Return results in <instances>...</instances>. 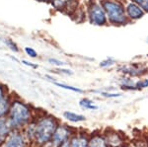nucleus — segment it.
<instances>
[{"label":"nucleus","instance_id":"1","mask_svg":"<svg viewBox=\"0 0 148 147\" xmlns=\"http://www.w3.org/2000/svg\"><path fill=\"white\" fill-rule=\"evenodd\" d=\"M57 126L58 124L56 118L44 116L37 120H32L24 129V133L30 142H35L39 146H45L51 141Z\"/></svg>","mask_w":148,"mask_h":147},{"label":"nucleus","instance_id":"2","mask_svg":"<svg viewBox=\"0 0 148 147\" xmlns=\"http://www.w3.org/2000/svg\"><path fill=\"white\" fill-rule=\"evenodd\" d=\"M13 130H23L33 120L32 107L19 98H12L6 116Z\"/></svg>","mask_w":148,"mask_h":147},{"label":"nucleus","instance_id":"3","mask_svg":"<svg viewBox=\"0 0 148 147\" xmlns=\"http://www.w3.org/2000/svg\"><path fill=\"white\" fill-rule=\"evenodd\" d=\"M106 12L108 23L113 26H125L130 22L125 14V3L121 0H100Z\"/></svg>","mask_w":148,"mask_h":147},{"label":"nucleus","instance_id":"4","mask_svg":"<svg viewBox=\"0 0 148 147\" xmlns=\"http://www.w3.org/2000/svg\"><path fill=\"white\" fill-rule=\"evenodd\" d=\"M86 16L90 24L98 27L108 25V19H107L106 12L103 8L100 0H90L87 5V12Z\"/></svg>","mask_w":148,"mask_h":147},{"label":"nucleus","instance_id":"5","mask_svg":"<svg viewBox=\"0 0 148 147\" xmlns=\"http://www.w3.org/2000/svg\"><path fill=\"white\" fill-rule=\"evenodd\" d=\"M29 143L23 130H13L1 147H28Z\"/></svg>","mask_w":148,"mask_h":147},{"label":"nucleus","instance_id":"6","mask_svg":"<svg viewBox=\"0 0 148 147\" xmlns=\"http://www.w3.org/2000/svg\"><path fill=\"white\" fill-rule=\"evenodd\" d=\"M125 7V14L127 16V19L130 20V22L138 21L146 15L145 11L143 10L141 7L138 6L134 2L130 1V0H127Z\"/></svg>","mask_w":148,"mask_h":147},{"label":"nucleus","instance_id":"7","mask_svg":"<svg viewBox=\"0 0 148 147\" xmlns=\"http://www.w3.org/2000/svg\"><path fill=\"white\" fill-rule=\"evenodd\" d=\"M71 134L70 129L66 125H58L51 138V144L53 147H58L65 141L69 140V136Z\"/></svg>","mask_w":148,"mask_h":147},{"label":"nucleus","instance_id":"8","mask_svg":"<svg viewBox=\"0 0 148 147\" xmlns=\"http://www.w3.org/2000/svg\"><path fill=\"white\" fill-rule=\"evenodd\" d=\"M13 131V129L11 127L8 120L6 117L0 118V147L5 143L6 139Z\"/></svg>","mask_w":148,"mask_h":147},{"label":"nucleus","instance_id":"9","mask_svg":"<svg viewBox=\"0 0 148 147\" xmlns=\"http://www.w3.org/2000/svg\"><path fill=\"white\" fill-rule=\"evenodd\" d=\"M78 0H53L51 5L54 9L58 11H69L73 6H76Z\"/></svg>","mask_w":148,"mask_h":147},{"label":"nucleus","instance_id":"10","mask_svg":"<svg viewBox=\"0 0 148 147\" xmlns=\"http://www.w3.org/2000/svg\"><path fill=\"white\" fill-rule=\"evenodd\" d=\"M144 68H141L140 66H136V65H128V66H123L121 67V71L123 73V74H126L130 77H135V76H139V75H142V72L144 71Z\"/></svg>","mask_w":148,"mask_h":147},{"label":"nucleus","instance_id":"11","mask_svg":"<svg viewBox=\"0 0 148 147\" xmlns=\"http://www.w3.org/2000/svg\"><path fill=\"white\" fill-rule=\"evenodd\" d=\"M69 147H89V140L84 135L74 136L69 140Z\"/></svg>","mask_w":148,"mask_h":147},{"label":"nucleus","instance_id":"12","mask_svg":"<svg viewBox=\"0 0 148 147\" xmlns=\"http://www.w3.org/2000/svg\"><path fill=\"white\" fill-rule=\"evenodd\" d=\"M63 117L64 118H66V120L71 122H84L86 120L84 116L73 112H69V111H66V112L63 113Z\"/></svg>","mask_w":148,"mask_h":147},{"label":"nucleus","instance_id":"13","mask_svg":"<svg viewBox=\"0 0 148 147\" xmlns=\"http://www.w3.org/2000/svg\"><path fill=\"white\" fill-rule=\"evenodd\" d=\"M79 105L81 108L85 109V110H98V106L95 105L94 101L90 100L88 98H83L81 99L79 102Z\"/></svg>","mask_w":148,"mask_h":147},{"label":"nucleus","instance_id":"14","mask_svg":"<svg viewBox=\"0 0 148 147\" xmlns=\"http://www.w3.org/2000/svg\"><path fill=\"white\" fill-rule=\"evenodd\" d=\"M89 147H109L106 140L100 136H95L89 140Z\"/></svg>","mask_w":148,"mask_h":147},{"label":"nucleus","instance_id":"15","mask_svg":"<svg viewBox=\"0 0 148 147\" xmlns=\"http://www.w3.org/2000/svg\"><path fill=\"white\" fill-rule=\"evenodd\" d=\"M4 42H5L7 47H9V49L13 51L14 53H20V47L18 46L17 42H14V40H12L11 38H6V39L4 40Z\"/></svg>","mask_w":148,"mask_h":147},{"label":"nucleus","instance_id":"16","mask_svg":"<svg viewBox=\"0 0 148 147\" xmlns=\"http://www.w3.org/2000/svg\"><path fill=\"white\" fill-rule=\"evenodd\" d=\"M54 85L57 87H60L62 89H65V90H69V91H72V92H75V93H83V90L78 88V87H74V86H71V85H67V84H64V83H59V82H54Z\"/></svg>","mask_w":148,"mask_h":147},{"label":"nucleus","instance_id":"17","mask_svg":"<svg viewBox=\"0 0 148 147\" xmlns=\"http://www.w3.org/2000/svg\"><path fill=\"white\" fill-rule=\"evenodd\" d=\"M106 142H107V144H108V145H112V146L116 147V146L120 145V144L121 143V140L120 137H119L118 134L114 133V134H112V135H110L108 140H107Z\"/></svg>","mask_w":148,"mask_h":147},{"label":"nucleus","instance_id":"18","mask_svg":"<svg viewBox=\"0 0 148 147\" xmlns=\"http://www.w3.org/2000/svg\"><path fill=\"white\" fill-rule=\"evenodd\" d=\"M11 93L9 91L8 87L6 85H4L3 83L0 82V102L2 100H4L5 98H7L8 96H10Z\"/></svg>","mask_w":148,"mask_h":147},{"label":"nucleus","instance_id":"19","mask_svg":"<svg viewBox=\"0 0 148 147\" xmlns=\"http://www.w3.org/2000/svg\"><path fill=\"white\" fill-rule=\"evenodd\" d=\"M114 64H116V60H114L113 57H107L100 62V67L108 68V67H111V66H113Z\"/></svg>","mask_w":148,"mask_h":147},{"label":"nucleus","instance_id":"20","mask_svg":"<svg viewBox=\"0 0 148 147\" xmlns=\"http://www.w3.org/2000/svg\"><path fill=\"white\" fill-rule=\"evenodd\" d=\"M24 51H25V53L27 54L28 56H30L31 58H37L38 56H39L37 51H36L35 49H33V47L25 46V47H24Z\"/></svg>","mask_w":148,"mask_h":147},{"label":"nucleus","instance_id":"21","mask_svg":"<svg viewBox=\"0 0 148 147\" xmlns=\"http://www.w3.org/2000/svg\"><path fill=\"white\" fill-rule=\"evenodd\" d=\"M47 62L49 63V64L53 65V66H56V67H62L66 64L64 61L60 60V59H57V58H54V57H49L47 59Z\"/></svg>","mask_w":148,"mask_h":147},{"label":"nucleus","instance_id":"22","mask_svg":"<svg viewBox=\"0 0 148 147\" xmlns=\"http://www.w3.org/2000/svg\"><path fill=\"white\" fill-rule=\"evenodd\" d=\"M130 1L136 3L138 6H140L145 11V13H148V0H130Z\"/></svg>","mask_w":148,"mask_h":147},{"label":"nucleus","instance_id":"23","mask_svg":"<svg viewBox=\"0 0 148 147\" xmlns=\"http://www.w3.org/2000/svg\"><path fill=\"white\" fill-rule=\"evenodd\" d=\"M135 87H136L137 90L147 88V87H148V79L138 80L137 82H135Z\"/></svg>","mask_w":148,"mask_h":147},{"label":"nucleus","instance_id":"24","mask_svg":"<svg viewBox=\"0 0 148 147\" xmlns=\"http://www.w3.org/2000/svg\"><path fill=\"white\" fill-rule=\"evenodd\" d=\"M100 95L105 98H119L121 96L120 93H110V92H100Z\"/></svg>","mask_w":148,"mask_h":147},{"label":"nucleus","instance_id":"25","mask_svg":"<svg viewBox=\"0 0 148 147\" xmlns=\"http://www.w3.org/2000/svg\"><path fill=\"white\" fill-rule=\"evenodd\" d=\"M21 63L24 65H26V66H28V67L33 68V69H37V68H39V65H38L37 63L31 62V61H28V60H26V59H22V60H21Z\"/></svg>","mask_w":148,"mask_h":147},{"label":"nucleus","instance_id":"26","mask_svg":"<svg viewBox=\"0 0 148 147\" xmlns=\"http://www.w3.org/2000/svg\"><path fill=\"white\" fill-rule=\"evenodd\" d=\"M57 71H59L60 73H62V74H66V75H72L73 72L72 70L70 69H65V68H62V67H58V69Z\"/></svg>","mask_w":148,"mask_h":147},{"label":"nucleus","instance_id":"27","mask_svg":"<svg viewBox=\"0 0 148 147\" xmlns=\"http://www.w3.org/2000/svg\"><path fill=\"white\" fill-rule=\"evenodd\" d=\"M58 147H69V140L65 141V142H64V143H62L60 146H58Z\"/></svg>","mask_w":148,"mask_h":147},{"label":"nucleus","instance_id":"28","mask_svg":"<svg viewBox=\"0 0 148 147\" xmlns=\"http://www.w3.org/2000/svg\"><path fill=\"white\" fill-rule=\"evenodd\" d=\"M37 1H40V2H45V3H51L53 0H37Z\"/></svg>","mask_w":148,"mask_h":147},{"label":"nucleus","instance_id":"29","mask_svg":"<svg viewBox=\"0 0 148 147\" xmlns=\"http://www.w3.org/2000/svg\"><path fill=\"white\" fill-rule=\"evenodd\" d=\"M147 42H148V38H147Z\"/></svg>","mask_w":148,"mask_h":147},{"label":"nucleus","instance_id":"30","mask_svg":"<svg viewBox=\"0 0 148 147\" xmlns=\"http://www.w3.org/2000/svg\"><path fill=\"white\" fill-rule=\"evenodd\" d=\"M0 39H1V38H0Z\"/></svg>","mask_w":148,"mask_h":147}]
</instances>
